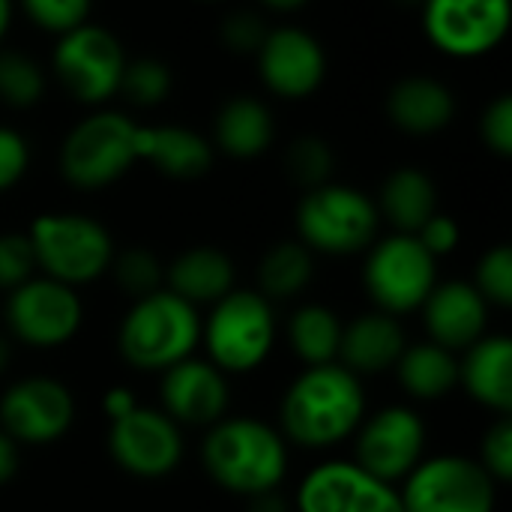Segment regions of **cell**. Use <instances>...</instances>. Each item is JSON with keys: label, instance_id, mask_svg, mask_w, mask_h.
Here are the masks:
<instances>
[{"label": "cell", "instance_id": "6da1fadb", "mask_svg": "<svg viewBox=\"0 0 512 512\" xmlns=\"http://www.w3.org/2000/svg\"><path fill=\"white\" fill-rule=\"evenodd\" d=\"M366 417L363 381L342 363L306 366L282 399V438L306 450L342 444Z\"/></svg>", "mask_w": 512, "mask_h": 512}, {"label": "cell", "instance_id": "7a4b0ae2", "mask_svg": "<svg viewBox=\"0 0 512 512\" xmlns=\"http://www.w3.org/2000/svg\"><path fill=\"white\" fill-rule=\"evenodd\" d=\"M201 456L210 480L243 498L276 492L288 471L282 432L255 417H231L210 426Z\"/></svg>", "mask_w": 512, "mask_h": 512}, {"label": "cell", "instance_id": "3957f363", "mask_svg": "<svg viewBox=\"0 0 512 512\" xmlns=\"http://www.w3.org/2000/svg\"><path fill=\"white\" fill-rule=\"evenodd\" d=\"M201 339V315L168 288L138 297L117 330L120 357L138 372H165L192 357Z\"/></svg>", "mask_w": 512, "mask_h": 512}, {"label": "cell", "instance_id": "277c9868", "mask_svg": "<svg viewBox=\"0 0 512 512\" xmlns=\"http://www.w3.org/2000/svg\"><path fill=\"white\" fill-rule=\"evenodd\" d=\"M27 237L36 255V270L69 288L96 282L114 261L108 228L81 213H42L30 222Z\"/></svg>", "mask_w": 512, "mask_h": 512}, {"label": "cell", "instance_id": "5b68a950", "mask_svg": "<svg viewBox=\"0 0 512 512\" xmlns=\"http://www.w3.org/2000/svg\"><path fill=\"white\" fill-rule=\"evenodd\" d=\"M378 207L375 201L345 183H321L306 189L297 207L300 243L309 252L321 255H357L375 243L378 234Z\"/></svg>", "mask_w": 512, "mask_h": 512}, {"label": "cell", "instance_id": "8992f818", "mask_svg": "<svg viewBox=\"0 0 512 512\" xmlns=\"http://www.w3.org/2000/svg\"><path fill=\"white\" fill-rule=\"evenodd\" d=\"M201 336L210 363L225 375L255 372L273 351L276 318L273 303L258 291H228L213 303Z\"/></svg>", "mask_w": 512, "mask_h": 512}, {"label": "cell", "instance_id": "52a82bcc", "mask_svg": "<svg viewBox=\"0 0 512 512\" xmlns=\"http://www.w3.org/2000/svg\"><path fill=\"white\" fill-rule=\"evenodd\" d=\"M138 123L120 111H93L69 129L60 147V174L81 192L117 183L135 162Z\"/></svg>", "mask_w": 512, "mask_h": 512}, {"label": "cell", "instance_id": "ba28073f", "mask_svg": "<svg viewBox=\"0 0 512 512\" xmlns=\"http://www.w3.org/2000/svg\"><path fill=\"white\" fill-rule=\"evenodd\" d=\"M363 285L387 315H408L426 303L438 285V258L414 234H390L372 243L363 264Z\"/></svg>", "mask_w": 512, "mask_h": 512}, {"label": "cell", "instance_id": "9c48e42d", "mask_svg": "<svg viewBox=\"0 0 512 512\" xmlns=\"http://www.w3.org/2000/svg\"><path fill=\"white\" fill-rule=\"evenodd\" d=\"M51 66L63 90L75 102L105 105L120 93L126 51L111 30L87 21L57 39Z\"/></svg>", "mask_w": 512, "mask_h": 512}, {"label": "cell", "instance_id": "30bf717a", "mask_svg": "<svg viewBox=\"0 0 512 512\" xmlns=\"http://www.w3.org/2000/svg\"><path fill=\"white\" fill-rule=\"evenodd\" d=\"M405 512H495L498 483L465 456H435L420 462L399 492Z\"/></svg>", "mask_w": 512, "mask_h": 512}, {"label": "cell", "instance_id": "8fae6325", "mask_svg": "<svg viewBox=\"0 0 512 512\" xmlns=\"http://www.w3.org/2000/svg\"><path fill=\"white\" fill-rule=\"evenodd\" d=\"M512 0H423L426 39L447 57L477 60L510 33Z\"/></svg>", "mask_w": 512, "mask_h": 512}, {"label": "cell", "instance_id": "7c38bea8", "mask_svg": "<svg viewBox=\"0 0 512 512\" xmlns=\"http://www.w3.org/2000/svg\"><path fill=\"white\" fill-rule=\"evenodd\" d=\"M84 306L75 288L54 282L48 276H33L6 300V324L12 336L30 348L48 351L60 348L81 330Z\"/></svg>", "mask_w": 512, "mask_h": 512}, {"label": "cell", "instance_id": "4fadbf2b", "mask_svg": "<svg viewBox=\"0 0 512 512\" xmlns=\"http://www.w3.org/2000/svg\"><path fill=\"white\" fill-rule=\"evenodd\" d=\"M423 450L426 426L417 411L405 405H390L357 426L354 465L384 483H396L423 462Z\"/></svg>", "mask_w": 512, "mask_h": 512}, {"label": "cell", "instance_id": "5bb4252c", "mask_svg": "<svg viewBox=\"0 0 512 512\" xmlns=\"http://www.w3.org/2000/svg\"><path fill=\"white\" fill-rule=\"evenodd\" d=\"M75 420V399L54 378H21L0 396V432L15 444L48 447L60 441Z\"/></svg>", "mask_w": 512, "mask_h": 512}, {"label": "cell", "instance_id": "9a60e30c", "mask_svg": "<svg viewBox=\"0 0 512 512\" xmlns=\"http://www.w3.org/2000/svg\"><path fill=\"white\" fill-rule=\"evenodd\" d=\"M111 459L132 477L159 480L180 468L183 462V435L180 426L153 408H135L126 417L111 423L108 432Z\"/></svg>", "mask_w": 512, "mask_h": 512}, {"label": "cell", "instance_id": "2e32d148", "mask_svg": "<svg viewBox=\"0 0 512 512\" xmlns=\"http://www.w3.org/2000/svg\"><path fill=\"white\" fill-rule=\"evenodd\" d=\"M297 512H405L393 483L354 462H324L297 489Z\"/></svg>", "mask_w": 512, "mask_h": 512}, {"label": "cell", "instance_id": "e0dca14e", "mask_svg": "<svg viewBox=\"0 0 512 512\" xmlns=\"http://www.w3.org/2000/svg\"><path fill=\"white\" fill-rule=\"evenodd\" d=\"M255 57L264 87L279 99H309L327 78L324 45L303 27H273Z\"/></svg>", "mask_w": 512, "mask_h": 512}, {"label": "cell", "instance_id": "ac0fdd59", "mask_svg": "<svg viewBox=\"0 0 512 512\" xmlns=\"http://www.w3.org/2000/svg\"><path fill=\"white\" fill-rule=\"evenodd\" d=\"M228 402V375L210 360L186 357L162 375V405L177 426L210 429L225 420Z\"/></svg>", "mask_w": 512, "mask_h": 512}, {"label": "cell", "instance_id": "d6986e66", "mask_svg": "<svg viewBox=\"0 0 512 512\" xmlns=\"http://www.w3.org/2000/svg\"><path fill=\"white\" fill-rule=\"evenodd\" d=\"M426 315L429 342L447 348V351H468L474 342L486 336L489 321V303L471 282H441L432 288L426 303L420 306Z\"/></svg>", "mask_w": 512, "mask_h": 512}, {"label": "cell", "instance_id": "ffe728a7", "mask_svg": "<svg viewBox=\"0 0 512 512\" xmlns=\"http://www.w3.org/2000/svg\"><path fill=\"white\" fill-rule=\"evenodd\" d=\"M387 117L405 135H435L456 117L453 90L432 75H408L387 93Z\"/></svg>", "mask_w": 512, "mask_h": 512}, {"label": "cell", "instance_id": "44dd1931", "mask_svg": "<svg viewBox=\"0 0 512 512\" xmlns=\"http://www.w3.org/2000/svg\"><path fill=\"white\" fill-rule=\"evenodd\" d=\"M408 339L399 327L396 315L387 312H366L357 315L348 327H342L339 342V360L348 372L357 378L363 375H381L387 369H396Z\"/></svg>", "mask_w": 512, "mask_h": 512}, {"label": "cell", "instance_id": "7402d4cb", "mask_svg": "<svg viewBox=\"0 0 512 512\" xmlns=\"http://www.w3.org/2000/svg\"><path fill=\"white\" fill-rule=\"evenodd\" d=\"M459 384L468 390V396L507 417L512 411V342L510 336L486 333L480 342H474L465 351V360L459 363Z\"/></svg>", "mask_w": 512, "mask_h": 512}, {"label": "cell", "instance_id": "603a6c76", "mask_svg": "<svg viewBox=\"0 0 512 512\" xmlns=\"http://www.w3.org/2000/svg\"><path fill=\"white\" fill-rule=\"evenodd\" d=\"M138 159L174 180H195L213 168V144L189 126H141L135 138Z\"/></svg>", "mask_w": 512, "mask_h": 512}, {"label": "cell", "instance_id": "cb8c5ba5", "mask_svg": "<svg viewBox=\"0 0 512 512\" xmlns=\"http://www.w3.org/2000/svg\"><path fill=\"white\" fill-rule=\"evenodd\" d=\"M168 291L198 306H213L234 291V261L216 246H192L165 267Z\"/></svg>", "mask_w": 512, "mask_h": 512}, {"label": "cell", "instance_id": "d4e9b609", "mask_svg": "<svg viewBox=\"0 0 512 512\" xmlns=\"http://www.w3.org/2000/svg\"><path fill=\"white\" fill-rule=\"evenodd\" d=\"M213 138L222 153L231 159H255L267 153L276 138V123L270 108L255 96L228 99L213 123Z\"/></svg>", "mask_w": 512, "mask_h": 512}, {"label": "cell", "instance_id": "484cf974", "mask_svg": "<svg viewBox=\"0 0 512 512\" xmlns=\"http://www.w3.org/2000/svg\"><path fill=\"white\" fill-rule=\"evenodd\" d=\"M375 207L396 234H417L438 213V186L420 168H396L384 180L381 201Z\"/></svg>", "mask_w": 512, "mask_h": 512}, {"label": "cell", "instance_id": "4316f807", "mask_svg": "<svg viewBox=\"0 0 512 512\" xmlns=\"http://www.w3.org/2000/svg\"><path fill=\"white\" fill-rule=\"evenodd\" d=\"M396 375L402 390L417 399V402H435L450 396L459 387V360L453 351L435 345V342H420V345H405Z\"/></svg>", "mask_w": 512, "mask_h": 512}, {"label": "cell", "instance_id": "83f0119b", "mask_svg": "<svg viewBox=\"0 0 512 512\" xmlns=\"http://www.w3.org/2000/svg\"><path fill=\"white\" fill-rule=\"evenodd\" d=\"M342 327L345 324L333 309L321 303H306L288 321V345L306 366L336 363Z\"/></svg>", "mask_w": 512, "mask_h": 512}, {"label": "cell", "instance_id": "f1b7e54d", "mask_svg": "<svg viewBox=\"0 0 512 512\" xmlns=\"http://www.w3.org/2000/svg\"><path fill=\"white\" fill-rule=\"evenodd\" d=\"M315 276V258L300 240H285L267 249L258 267V282L267 300H291L306 291Z\"/></svg>", "mask_w": 512, "mask_h": 512}, {"label": "cell", "instance_id": "f546056e", "mask_svg": "<svg viewBox=\"0 0 512 512\" xmlns=\"http://www.w3.org/2000/svg\"><path fill=\"white\" fill-rule=\"evenodd\" d=\"M45 69L24 51L0 48V102L9 108H33L45 96Z\"/></svg>", "mask_w": 512, "mask_h": 512}, {"label": "cell", "instance_id": "4dcf8cb0", "mask_svg": "<svg viewBox=\"0 0 512 512\" xmlns=\"http://www.w3.org/2000/svg\"><path fill=\"white\" fill-rule=\"evenodd\" d=\"M171 87H174V72L165 60H159V57L126 60V69L120 78V93L132 105H138V108L162 105L171 96Z\"/></svg>", "mask_w": 512, "mask_h": 512}, {"label": "cell", "instance_id": "1f68e13d", "mask_svg": "<svg viewBox=\"0 0 512 512\" xmlns=\"http://www.w3.org/2000/svg\"><path fill=\"white\" fill-rule=\"evenodd\" d=\"M333 165H336L333 150L321 135H300L291 141V147L285 153L288 177L294 183H300L303 189H315L321 183H330Z\"/></svg>", "mask_w": 512, "mask_h": 512}, {"label": "cell", "instance_id": "d6a6232c", "mask_svg": "<svg viewBox=\"0 0 512 512\" xmlns=\"http://www.w3.org/2000/svg\"><path fill=\"white\" fill-rule=\"evenodd\" d=\"M117 279V285L132 294L135 300L138 297H147L153 291H159V285L165 282V267L159 264V258L150 252V249H126V252H114V261L108 267Z\"/></svg>", "mask_w": 512, "mask_h": 512}, {"label": "cell", "instance_id": "836d02e7", "mask_svg": "<svg viewBox=\"0 0 512 512\" xmlns=\"http://www.w3.org/2000/svg\"><path fill=\"white\" fill-rule=\"evenodd\" d=\"M471 285L483 294L489 306H501V309L512 306V249L507 243L489 249L480 258Z\"/></svg>", "mask_w": 512, "mask_h": 512}, {"label": "cell", "instance_id": "e575fe53", "mask_svg": "<svg viewBox=\"0 0 512 512\" xmlns=\"http://www.w3.org/2000/svg\"><path fill=\"white\" fill-rule=\"evenodd\" d=\"M21 9L39 30L63 36L87 24L93 0H21Z\"/></svg>", "mask_w": 512, "mask_h": 512}, {"label": "cell", "instance_id": "d590c367", "mask_svg": "<svg viewBox=\"0 0 512 512\" xmlns=\"http://www.w3.org/2000/svg\"><path fill=\"white\" fill-rule=\"evenodd\" d=\"M36 276V255L27 234H0V291H15Z\"/></svg>", "mask_w": 512, "mask_h": 512}, {"label": "cell", "instance_id": "8d00e7d4", "mask_svg": "<svg viewBox=\"0 0 512 512\" xmlns=\"http://www.w3.org/2000/svg\"><path fill=\"white\" fill-rule=\"evenodd\" d=\"M480 465L489 471V477L495 483H510L512 477V423L510 417H498L486 435H483V447H480Z\"/></svg>", "mask_w": 512, "mask_h": 512}, {"label": "cell", "instance_id": "74e56055", "mask_svg": "<svg viewBox=\"0 0 512 512\" xmlns=\"http://www.w3.org/2000/svg\"><path fill=\"white\" fill-rule=\"evenodd\" d=\"M267 33H270V27L264 24V18L258 12H249V9L231 12L222 21V30H219L225 48L234 51V54H258Z\"/></svg>", "mask_w": 512, "mask_h": 512}, {"label": "cell", "instance_id": "f35d334b", "mask_svg": "<svg viewBox=\"0 0 512 512\" xmlns=\"http://www.w3.org/2000/svg\"><path fill=\"white\" fill-rule=\"evenodd\" d=\"M480 138L501 159H507L512 153V99L507 93H501L483 111V117H480Z\"/></svg>", "mask_w": 512, "mask_h": 512}, {"label": "cell", "instance_id": "ab89813d", "mask_svg": "<svg viewBox=\"0 0 512 512\" xmlns=\"http://www.w3.org/2000/svg\"><path fill=\"white\" fill-rule=\"evenodd\" d=\"M27 168H30L27 138L12 126H0V195L18 186Z\"/></svg>", "mask_w": 512, "mask_h": 512}, {"label": "cell", "instance_id": "60d3db41", "mask_svg": "<svg viewBox=\"0 0 512 512\" xmlns=\"http://www.w3.org/2000/svg\"><path fill=\"white\" fill-rule=\"evenodd\" d=\"M420 243H423V249L432 255V258H444V255H450L456 246H459V237H462V231H459V225H456V219L453 216H447V213H435L417 234H414Z\"/></svg>", "mask_w": 512, "mask_h": 512}, {"label": "cell", "instance_id": "b9f144b4", "mask_svg": "<svg viewBox=\"0 0 512 512\" xmlns=\"http://www.w3.org/2000/svg\"><path fill=\"white\" fill-rule=\"evenodd\" d=\"M135 408H138V402H135L132 390H126V387H114V390H108V393L102 396V411L108 414L111 423L120 420V417H126V414L135 411Z\"/></svg>", "mask_w": 512, "mask_h": 512}, {"label": "cell", "instance_id": "7bdbcfd3", "mask_svg": "<svg viewBox=\"0 0 512 512\" xmlns=\"http://www.w3.org/2000/svg\"><path fill=\"white\" fill-rule=\"evenodd\" d=\"M15 474H18V444L6 432H0V486L9 483Z\"/></svg>", "mask_w": 512, "mask_h": 512}, {"label": "cell", "instance_id": "ee69618b", "mask_svg": "<svg viewBox=\"0 0 512 512\" xmlns=\"http://www.w3.org/2000/svg\"><path fill=\"white\" fill-rule=\"evenodd\" d=\"M249 512H291V507L285 504V498H282V495H276V492H264V495L249 498Z\"/></svg>", "mask_w": 512, "mask_h": 512}, {"label": "cell", "instance_id": "f6af8a7d", "mask_svg": "<svg viewBox=\"0 0 512 512\" xmlns=\"http://www.w3.org/2000/svg\"><path fill=\"white\" fill-rule=\"evenodd\" d=\"M267 9H273V12H297V9H303L309 0H261Z\"/></svg>", "mask_w": 512, "mask_h": 512}, {"label": "cell", "instance_id": "bcb514c9", "mask_svg": "<svg viewBox=\"0 0 512 512\" xmlns=\"http://www.w3.org/2000/svg\"><path fill=\"white\" fill-rule=\"evenodd\" d=\"M12 0H0V45H3V39H6V33H9V27H12Z\"/></svg>", "mask_w": 512, "mask_h": 512}, {"label": "cell", "instance_id": "7dc6e473", "mask_svg": "<svg viewBox=\"0 0 512 512\" xmlns=\"http://www.w3.org/2000/svg\"><path fill=\"white\" fill-rule=\"evenodd\" d=\"M9 360H12V348H9V342H6V339L0 336V375L6 372Z\"/></svg>", "mask_w": 512, "mask_h": 512}, {"label": "cell", "instance_id": "c3c4849f", "mask_svg": "<svg viewBox=\"0 0 512 512\" xmlns=\"http://www.w3.org/2000/svg\"><path fill=\"white\" fill-rule=\"evenodd\" d=\"M207 3H213V0H207Z\"/></svg>", "mask_w": 512, "mask_h": 512}]
</instances>
